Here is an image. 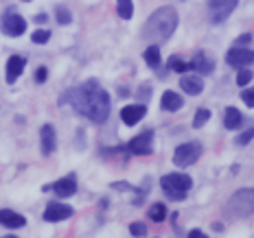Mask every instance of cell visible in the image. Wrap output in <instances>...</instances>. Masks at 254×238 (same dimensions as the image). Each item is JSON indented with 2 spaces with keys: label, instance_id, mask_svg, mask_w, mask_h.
Listing matches in <instances>:
<instances>
[{
  "label": "cell",
  "instance_id": "1",
  "mask_svg": "<svg viewBox=\"0 0 254 238\" xmlns=\"http://www.w3.org/2000/svg\"><path fill=\"white\" fill-rule=\"evenodd\" d=\"M62 103H68L77 114L86 116L92 123H105L110 116V94L94 79L68 90Z\"/></svg>",
  "mask_w": 254,
  "mask_h": 238
},
{
  "label": "cell",
  "instance_id": "2",
  "mask_svg": "<svg viewBox=\"0 0 254 238\" xmlns=\"http://www.w3.org/2000/svg\"><path fill=\"white\" fill-rule=\"evenodd\" d=\"M176 26H178V11L173 7H160L147 18L145 26H142V38L151 42V44H160V42H167L171 38Z\"/></svg>",
  "mask_w": 254,
  "mask_h": 238
},
{
  "label": "cell",
  "instance_id": "3",
  "mask_svg": "<svg viewBox=\"0 0 254 238\" xmlns=\"http://www.w3.org/2000/svg\"><path fill=\"white\" fill-rule=\"evenodd\" d=\"M226 216L232 219H246V216L254 214V190L252 188H243L239 192H235L226 203Z\"/></svg>",
  "mask_w": 254,
  "mask_h": 238
},
{
  "label": "cell",
  "instance_id": "4",
  "mask_svg": "<svg viewBox=\"0 0 254 238\" xmlns=\"http://www.w3.org/2000/svg\"><path fill=\"white\" fill-rule=\"evenodd\" d=\"M160 186L171 199L182 201L189 194V190L193 188V179L184 175V173H169V175L160 179Z\"/></svg>",
  "mask_w": 254,
  "mask_h": 238
},
{
  "label": "cell",
  "instance_id": "5",
  "mask_svg": "<svg viewBox=\"0 0 254 238\" xmlns=\"http://www.w3.org/2000/svg\"><path fill=\"white\" fill-rule=\"evenodd\" d=\"M202 155V144L199 142H187V144H180L176 149V155H173V164L176 166H190L195 164Z\"/></svg>",
  "mask_w": 254,
  "mask_h": 238
},
{
  "label": "cell",
  "instance_id": "6",
  "mask_svg": "<svg viewBox=\"0 0 254 238\" xmlns=\"http://www.w3.org/2000/svg\"><path fill=\"white\" fill-rule=\"evenodd\" d=\"M239 0H210L208 2V20L213 24H221L237 9Z\"/></svg>",
  "mask_w": 254,
  "mask_h": 238
},
{
  "label": "cell",
  "instance_id": "7",
  "mask_svg": "<svg viewBox=\"0 0 254 238\" xmlns=\"http://www.w3.org/2000/svg\"><path fill=\"white\" fill-rule=\"evenodd\" d=\"M0 29H2V33L9 35V38H20L26 31V20L18 13H4L2 22H0Z\"/></svg>",
  "mask_w": 254,
  "mask_h": 238
},
{
  "label": "cell",
  "instance_id": "8",
  "mask_svg": "<svg viewBox=\"0 0 254 238\" xmlns=\"http://www.w3.org/2000/svg\"><path fill=\"white\" fill-rule=\"evenodd\" d=\"M226 61L230 63L232 68H246L254 63V50L246 48V46H235L226 52Z\"/></svg>",
  "mask_w": 254,
  "mask_h": 238
},
{
  "label": "cell",
  "instance_id": "9",
  "mask_svg": "<svg viewBox=\"0 0 254 238\" xmlns=\"http://www.w3.org/2000/svg\"><path fill=\"white\" fill-rule=\"evenodd\" d=\"M151 144H153V131L151 129H145L140 136H136L134 140H129V144H127V151L134 153V155H149V153L153 151Z\"/></svg>",
  "mask_w": 254,
  "mask_h": 238
},
{
  "label": "cell",
  "instance_id": "10",
  "mask_svg": "<svg viewBox=\"0 0 254 238\" xmlns=\"http://www.w3.org/2000/svg\"><path fill=\"white\" fill-rule=\"evenodd\" d=\"M70 216H72V208L66 203H60V201H51L44 210V221H49V223H57V221L70 219Z\"/></svg>",
  "mask_w": 254,
  "mask_h": 238
},
{
  "label": "cell",
  "instance_id": "11",
  "mask_svg": "<svg viewBox=\"0 0 254 238\" xmlns=\"http://www.w3.org/2000/svg\"><path fill=\"white\" fill-rule=\"evenodd\" d=\"M145 114H147L145 105H127V107L121 109V118H123V123L129 125V127L138 125L140 120L145 118Z\"/></svg>",
  "mask_w": 254,
  "mask_h": 238
},
{
  "label": "cell",
  "instance_id": "12",
  "mask_svg": "<svg viewBox=\"0 0 254 238\" xmlns=\"http://www.w3.org/2000/svg\"><path fill=\"white\" fill-rule=\"evenodd\" d=\"M40 142H42V153L51 155L57 146V136H55V127L53 125H44L40 129Z\"/></svg>",
  "mask_w": 254,
  "mask_h": 238
},
{
  "label": "cell",
  "instance_id": "13",
  "mask_svg": "<svg viewBox=\"0 0 254 238\" xmlns=\"http://www.w3.org/2000/svg\"><path fill=\"white\" fill-rule=\"evenodd\" d=\"M26 66V59L20 55H11L7 61V83H15V79H18L20 75H22Z\"/></svg>",
  "mask_w": 254,
  "mask_h": 238
},
{
  "label": "cell",
  "instance_id": "14",
  "mask_svg": "<svg viewBox=\"0 0 254 238\" xmlns=\"http://www.w3.org/2000/svg\"><path fill=\"white\" fill-rule=\"evenodd\" d=\"M0 225L9 227V230H18V227L26 225V219L13 210H0Z\"/></svg>",
  "mask_w": 254,
  "mask_h": 238
},
{
  "label": "cell",
  "instance_id": "15",
  "mask_svg": "<svg viewBox=\"0 0 254 238\" xmlns=\"http://www.w3.org/2000/svg\"><path fill=\"white\" fill-rule=\"evenodd\" d=\"M180 86H182V90L187 94H190V96H197V94H202V90H204V81L195 75H184L180 79Z\"/></svg>",
  "mask_w": 254,
  "mask_h": 238
},
{
  "label": "cell",
  "instance_id": "16",
  "mask_svg": "<svg viewBox=\"0 0 254 238\" xmlns=\"http://www.w3.org/2000/svg\"><path fill=\"white\" fill-rule=\"evenodd\" d=\"M182 105H184V98L180 96L178 92H171V90H167L160 98V107L165 109V112H178Z\"/></svg>",
  "mask_w": 254,
  "mask_h": 238
},
{
  "label": "cell",
  "instance_id": "17",
  "mask_svg": "<svg viewBox=\"0 0 254 238\" xmlns=\"http://www.w3.org/2000/svg\"><path fill=\"white\" fill-rule=\"evenodd\" d=\"M189 68H190V70H197L199 75H210V72H213V68H215V63L210 61L204 52H197V55L193 57V61H189Z\"/></svg>",
  "mask_w": 254,
  "mask_h": 238
},
{
  "label": "cell",
  "instance_id": "18",
  "mask_svg": "<svg viewBox=\"0 0 254 238\" xmlns=\"http://www.w3.org/2000/svg\"><path fill=\"white\" fill-rule=\"evenodd\" d=\"M53 190L57 192V197H72L77 192V184H75V177H64L60 182H55Z\"/></svg>",
  "mask_w": 254,
  "mask_h": 238
},
{
  "label": "cell",
  "instance_id": "19",
  "mask_svg": "<svg viewBox=\"0 0 254 238\" xmlns=\"http://www.w3.org/2000/svg\"><path fill=\"white\" fill-rule=\"evenodd\" d=\"M243 123V116L237 107H226L224 112V125L226 129H239V125Z\"/></svg>",
  "mask_w": 254,
  "mask_h": 238
},
{
  "label": "cell",
  "instance_id": "20",
  "mask_svg": "<svg viewBox=\"0 0 254 238\" xmlns=\"http://www.w3.org/2000/svg\"><path fill=\"white\" fill-rule=\"evenodd\" d=\"M145 61H147V66H151V68H158V66H160V48H158L156 44L147 46V50H145Z\"/></svg>",
  "mask_w": 254,
  "mask_h": 238
},
{
  "label": "cell",
  "instance_id": "21",
  "mask_svg": "<svg viewBox=\"0 0 254 238\" xmlns=\"http://www.w3.org/2000/svg\"><path fill=\"white\" fill-rule=\"evenodd\" d=\"M116 11L123 20H129L134 15V4H131V0H116Z\"/></svg>",
  "mask_w": 254,
  "mask_h": 238
},
{
  "label": "cell",
  "instance_id": "22",
  "mask_svg": "<svg viewBox=\"0 0 254 238\" xmlns=\"http://www.w3.org/2000/svg\"><path fill=\"white\" fill-rule=\"evenodd\" d=\"M147 214H149L151 221H156V223H162V221L167 219V208H165V203H153Z\"/></svg>",
  "mask_w": 254,
  "mask_h": 238
},
{
  "label": "cell",
  "instance_id": "23",
  "mask_svg": "<svg viewBox=\"0 0 254 238\" xmlns=\"http://www.w3.org/2000/svg\"><path fill=\"white\" fill-rule=\"evenodd\" d=\"M208 118H210V112L208 109H197V112H195V118H193V127L195 129H202V127L208 123Z\"/></svg>",
  "mask_w": 254,
  "mask_h": 238
},
{
  "label": "cell",
  "instance_id": "24",
  "mask_svg": "<svg viewBox=\"0 0 254 238\" xmlns=\"http://www.w3.org/2000/svg\"><path fill=\"white\" fill-rule=\"evenodd\" d=\"M31 40H33V44H46V42L51 40V33L46 29H38V31H33Z\"/></svg>",
  "mask_w": 254,
  "mask_h": 238
},
{
  "label": "cell",
  "instance_id": "25",
  "mask_svg": "<svg viewBox=\"0 0 254 238\" xmlns=\"http://www.w3.org/2000/svg\"><path fill=\"white\" fill-rule=\"evenodd\" d=\"M55 18H57V22L60 24H70L72 22V15H70V11H68L66 7H57Z\"/></svg>",
  "mask_w": 254,
  "mask_h": 238
},
{
  "label": "cell",
  "instance_id": "26",
  "mask_svg": "<svg viewBox=\"0 0 254 238\" xmlns=\"http://www.w3.org/2000/svg\"><path fill=\"white\" fill-rule=\"evenodd\" d=\"M169 66H171V70H176V72H187V70H190L189 63L182 61L180 57H171V59H169Z\"/></svg>",
  "mask_w": 254,
  "mask_h": 238
},
{
  "label": "cell",
  "instance_id": "27",
  "mask_svg": "<svg viewBox=\"0 0 254 238\" xmlns=\"http://www.w3.org/2000/svg\"><path fill=\"white\" fill-rule=\"evenodd\" d=\"M252 138H254V129H248V131H243L241 136H237V140H235V142H237V146H246Z\"/></svg>",
  "mask_w": 254,
  "mask_h": 238
},
{
  "label": "cell",
  "instance_id": "28",
  "mask_svg": "<svg viewBox=\"0 0 254 238\" xmlns=\"http://www.w3.org/2000/svg\"><path fill=\"white\" fill-rule=\"evenodd\" d=\"M252 81V72L250 70H239V75H237V86H248V83Z\"/></svg>",
  "mask_w": 254,
  "mask_h": 238
},
{
  "label": "cell",
  "instance_id": "29",
  "mask_svg": "<svg viewBox=\"0 0 254 238\" xmlns=\"http://www.w3.org/2000/svg\"><path fill=\"white\" fill-rule=\"evenodd\" d=\"M129 234L131 236H147V227L142 223H131L129 225Z\"/></svg>",
  "mask_w": 254,
  "mask_h": 238
},
{
  "label": "cell",
  "instance_id": "30",
  "mask_svg": "<svg viewBox=\"0 0 254 238\" xmlns=\"http://www.w3.org/2000/svg\"><path fill=\"white\" fill-rule=\"evenodd\" d=\"M241 98H243V103H246L248 107H254V88L243 90V92H241Z\"/></svg>",
  "mask_w": 254,
  "mask_h": 238
},
{
  "label": "cell",
  "instance_id": "31",
  "mask_svg": "<svg viewBox=\"0 0 254 238\" xmlns=\"http://www.w3.org/2000/svg\"><path fill=\"white\" fill-rule=\"evenodd\" d=\"M46 77H49V70H46V68H38V70H35V81L38 83H44Z\"/></svg>",
  "mask_w": 254,
  "mask_h": 238
},
{
  "label": "cell",
  "instance_id": "32",
  "mask_svg": "<svg viewBox=\"0 0 254 238\" xmlns=\"http://www.w3.org/2000/svg\"><path fill=\"white\" fill-rule=\"evenodd\" d=\"M250 42H252V35H250V33H243L241 38H237L235 44H237V46H246V44H250Z\"/></svg>",
  "mask_w": 254,
  "mask_h": 238
},
{
  "label": "cell",
  "instance_id": "33",
  "mask_svg": "<svg viewBox=\"0 0 254 238\" xmlns=\"http://www.w3.org/2000/svg\"><path fill=\"white\" fill-rule=\"evenodd\" d=\"M204 234H202V230H190L189 232V238H202Z\"/></svg>",
  "mask_w": 254,
  "mask_h": 238
},
{
  "label": "cell",
  "instance_id": "34",
  "mask_svg": "<svg viewBox=\"0 0 254 238\" xmlns=\"http://www.w3.org/2000/svg\"><path fill=\"white\" fill-rule=\"evenodd\" d=\"M35 22H38V24H44V22H46V15H44V13L35 15Z\"/></svg>",
  "mask_w": 254,
  "mask_h": 238
}]
</instances>
